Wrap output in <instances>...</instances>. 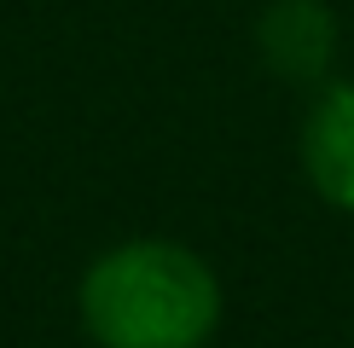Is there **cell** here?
<instances>
[{
    "label": "cell",
    "instance_id": "1",
    "mask_svg": "<svg viewBox=\"0 0 354 348\" xmlns=\"http://www.w3.org/2000/svg\"><path fill=\"white\" fill-rule=\"evenodd\" d=\"M82 319L99 348H203L221 325V284L198 250L134 238L87 267Z\"/></svg>",
    "mask_w": 354,
    "mask_h": 348
},
{
    "label": "cell",
    "instance_id": "2",
    "mask_svg": "<svg viewBox=\"0 0 354 348\" xmlns=\"http://www.w3.org/2000/svg\"><path fill=\"white\" fill-rule=\"evenodd\" d=\"M302 168L331 209L354 215V81H331L302 122Z\"/></svg>",
    "mask_w": 354,
    "mask_h": 348
},
{
    "label": "cell",
    "instance_id": "3",
    "mask_svg": "<svg viewBox=\"0 0 354 348\" xmlns=\"http://www.w3.org/2000/svg\"><path fill=\"white\" fill-rule=\"evenodd\" d=\"M261 58L285 81H319L337 52V18L319 0H273L256 23Z\"/></svg>",
    "mask_w": 354,
    "mask_h": 348
}]
</instances>
